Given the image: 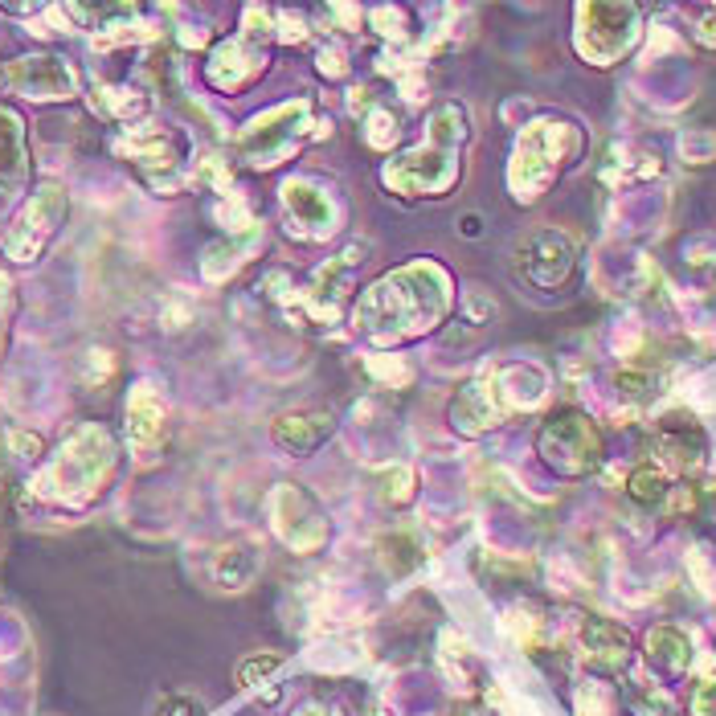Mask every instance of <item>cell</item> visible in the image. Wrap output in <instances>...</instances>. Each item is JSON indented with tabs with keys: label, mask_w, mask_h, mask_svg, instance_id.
<instances>
[{
	"label": "cell",
	"mask_w": 716,
	"mask_h": 716,
	"mask_svg": "<svg viewBox=\"0 0 716 716\" xmlns=\"http://www.w3.org/2000/svg\"><path fill=\"white\" fill-rule=\"evenodd\" d=\"M631 487H635V496H639V500H659V496H663V479L651 475V471H639Z\"/></svg>",
	"instance_id": "1"
}]
</instances>
